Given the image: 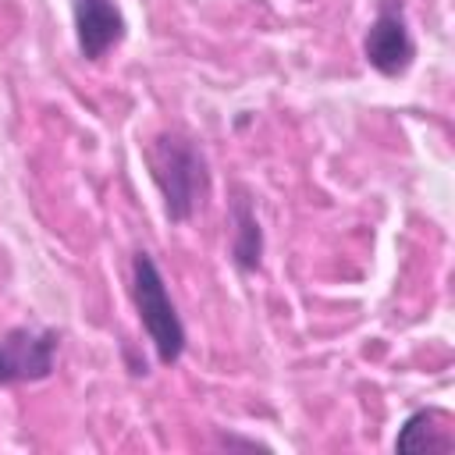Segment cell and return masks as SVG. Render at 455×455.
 I'll return each instance as SVG.
<instances>
[{
  "label": "cell",
  "instance_id": "6da1fadb",
  "mask_svg": "<svg viewBox=\"0 0 455 455\" xmlns=\"http://www.w3.org/2000/svg\"><path fill=\"white\" fill-rule=\"evenodd\" d=\"M146 167L160 192L164 217L171 224H188L203 210L213 185L203 146L178 128H164L146 142Z\"/></svg>",
  "mask_w": 455,
  "mask_h": 455
},
{
  "label": "cell",
  "instance_id": "7a4b0ae2",
  "mask_svg": "<svg viewBox=\"0 0 455 455\" xmlns=\"http://www.w3.org/2000/svg\"><path fill=\"white\" fill-rule=\"evenodd\" d=\"M132 306H135L139 327H142L146 341L153 345L156 359L164 366H174L185 355L188 331H185V320L171 299V288H167L160 263L146 249L132 252Z\"/></svg>",
  "mask_w": 455,
  "mask_h": 455
},
{
  "label": "cell",
  "instance_id": "3957f363",
  "mask_svg": "<svg viewBox=\"0 0 455 455\" xmlns=\"http://www.w3.org/2000/svg\"><path fill=\"white\" fill-rule=\"evenodd\" d=\"M60 331L39 323H14L0 334V387L39 384L53 377Z\"/></svg>",
  "mask_w": 455,
  "mask_h": 455
},
{
  "label": "cell",
  "instance_id": "277c9868",
  "mask_svg": "<svg viewBox=\"0 0 455 455\" xmlns=\"http://www.w3.org/2000/svg\"><path fill=\"white\" fill-rule=\"evenodd\" d=\"M363 60L380 78H402L416 64V39L409 28L405 0H377V11L363 32Z\"/></svg>",
  "mask_w": 455,
  "mask_h": 455
},
{
  "label": "cell",
  "instance_id": "5b68a950",
  "mask_svg": "<svg viewBox=\"0 0 455 455\" xmlns=\"http://www.w3.org/2000/svg\"><path fill=\"white\" fill-rule=\"evenodd\" d=\"M71 25L75 46L89 64H100L128 36V21L117 0H71Z\"/></svg>",
  "mask_w": 455,
  "mask_h": 455
},
{
  "label": "cell",
  "instance_id": "8992f818",
  "mask_svg": "<svg viewBox=\"0 0 455 455\" xmlns=\"http://www.w3.org/2000/svg\"><path fill=\"white\" fill-rule=\"evenodd\" d=\"M228 224H231V242H228V259L238 274H256L263 267V224L256 213V196L245 185H231L228 199Z\"/></svg>",
  "mask_w": 455,
  "mask_h": 455
},
{
  "label": "cell",
  "instance_id": "52a82bcc",
  "mask_svg": "<svg viewBox=\"0 0 455 455\" xmlns=\"http://www.w3.org/2000/svg\"><path fill=\"white\" fill-rule=\"evenodd\" d=\"M455 437L448 427H441L437 409H416L405 416L395 437V451H451Z\"/></svg>",
  "mask_w": 455,
  "mask_h": 455
},
{
  "label": "cell",
  "instance_id": "ba28073f",
  "mask_svg": "<svg viewBox=\"0 0 455 455\" xmlns=\"http://www.w3.org/2000/svg\"><path fill=\"white\" fill-rule=\"evenodd\" d=\"M213 444L217 448H249V451H270V444H263V441H256V437H238V434H220L217 430V437H213Z\"/></svg>",
  "mask_w": 455,
  "mask_h": 455
}]
</instances>
